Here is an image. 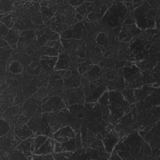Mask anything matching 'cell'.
I'll list each match as a JSON object with an SVG mask.
<instances>
[{
    "label": "cell",
    "instance_id": "obj_1",
    "mask_svg": "<svg viewBox=\"0 0 160 160\" xmlns=\"http://www.w3.org/2000/svg\"><path fill=\"white\" fill-rule=\"evenodd\" d=\"M121 140L131 154L132 159L138 154L143 138L139 136L138 131H131L125 137L121 139Z\"/></svg>",
    "mask_w": 160,
    "mask_h": 160
},
{
    "label": "cell",
    "instance_id": "obj_2",
    "mask_svg": "<svg viewBox=\"0 0 160 160\" xmlns=\"http://www.w3.org/2000/svg\"><path fill=\"white\" fill-rule=\"evenodd\" d=\"M151 8V6L148 2L144 1L141 6L137 8L133 11L135 24L142 31L146 30V22L148 19V12Z\"/></svg>",
    "mask_w": 160,
    "mask_h": 160
},
{
    "label": "cell",
    "instance_id": "obj_3",
    "mask_svg": "<svg viewBox=\"0 0 160 160\" xmlns=\"http://www.w3.org/2000/svg\"><path fill=\"white\" fill-rule=\"evenodd\" d=\"M88 31L84 28L82 21L78 22L69 26L66 31L60 34L61 39H80L84 36H87Z\"/></svg>",
    "mask_w": 160,
    "mask_h": 160
},
{
    "label": "cell",
    "instance_id": "obj_4",
    "mask_svg": "<svg viewBox=\"0 0 160 160\" xmlns=\"http://www.w3.org/2000/svg\"><path fill=\"white\" fill-rule=\"evenodd\" d=\"M64 108H66L64 101L58 95L51 97L47 102L41 105L42 112H59Z\"/></svg>",
    "mask_w": 160,
    "mask_h": 160
},
{
    "label": "cell",
    "instance_id": "obj_5",
    "mask_svg": "<svg viewBox=\"0 0 160 160\" xmlns=\"http://www.w3.org/2000/svg\"><path fill=\"white\" fill-rule=\"evenodd\" d=\"M129 105L121 92L116 90L109 91V107L110 108L124 107Z\"/></svg>",
    "mask_w": 160,
    "mask_h": 160
},
{
    "label": "cell",
    "instance_id": "obj_6",
    "mask_svg": "<svg viewBox=\"0 0 160 160\" xmlns=\"http://www.w3.org/2000/svg\"><path fill=\"white\" fill-rule=\"evenodd\" d=\"M119 140L120 138L116 130L114 129L111 130L102 139L105 151L109 153H111Z\"/></svg>",
    "mask_w": 160,
    "mask_h": 160
},
{
    "label": "cell",
    "instance_id": "obj_7",
    "mask_svg": "<svg viewBox=\"0 0 160 160\" xmlns=\"http://www.w3.org/2000/svg\"><path fill=\"white\" fill-rule=\"evenodd\" d=\"M14 132L21 139L24 140L29 138L34 132L29 128L27 124H16L14 126Z\"/></svg>",
    "mask_w": 160,
    "mask_h": 160
},
{
    "label": "cell",
    "instance_id": "obj_8",
    "mask_svg": "<svg viewBox=\"0 0 160 160\" xmlns=\"http://www.w3.org/2000/svg\"><path fill=\"white\" fill-rule=\"evenodd\" d=\"M142 86V81L141 75V71L132 75L128 79L125 80L124 88L139 89Z\"/></svg>",
    "mask_w": 160,
    "mask_h": 160
},
{
    "label": "cell",
    "instance_id": "obj_9",
    "mask_svg": "<svg viewBox=\"0 0 160 160\" xmlns=\"http://www.w3.org/2000/svg\"><path fill=\"white\" fill-rule=\"evenodd\" d=\"M55 140L53 138H48L46 141L34 153L38 155H45L52 154L54 152Z\"/></svg>",
    "mask_w": 160,
    "mask_h": 160
},
{
    "label": "cell",
    "instance_id": "obj_10",
    "mask_svg": "<svg viewBox=\"0 0 160 160\" xmlns=\"http://www.w3.org/2000/svg\"><path fill=\"white\" fill-rule=\"evenodd\" d=\"M76 132L74 129L71 127L70 125H67L61 128H59L58 131H56L54 133H53L49 138H54L56 137H61V138H75Z\"/></svg>",
    "mask_w": 160,
    "mask_h": 160
},
{
    "label": "cell",
    "instance_id": "obj_11",
    "mask_svg": "<svg viewBox=\"0 0 160 160\" xmlns=\"http://www.w3.org/2000/svg\"><path fill=\"white\" fill-rule=\"evenodd\" d=\"M34 138H28L26 139L23 140L20 144H19L15 149H17L21 151H22L24 156L27 158L30 156H32L33 153L31 152L30 148L33 143Z\"/></svg>",
    "mask_w": 160,
    "mask_h": 160
},
{
    "label": "cell",
    "instance_id": "obj_12",
    "mask_svg": "<svg viewBox=\"0 0 160 160\" xmlns=\"http://www.w3.org/2000/svg\"><path fill=\"white\" fill-rule=\"evenodd\" d=\"M121 31L124 32L126 34L127 37L131 38H132L134 36H139L142 32V31L137 27L136 24L131 25L123 24L121 26Z\"/></svg>",
    "mask_w": 160,
    "mask_h": 160
},
{
    "label": "cell",
    "instance_id": "obj_13",
    "mask_svg": "<svg viewBox=\"0 0 160 160\" xmlns=\"http://www.w3.org/2000/svg\"><path fill=\"white\" fill-rule=\"evenodd\" d=\"M110 116L114 119L116 121L118 122V120L124 115L126 114L127 113L131 111V109L129 106H124V107H120V108H110Z\"/></svg>",
    "mask_w": 160,
    "mask_h": 160
},
{
    "label": "cell",
    "instance_id": "obj_14",
    "mask_svg": "<svg viewBox=\"0 0 160 160\" xmlns=\"http://www.w3.org/2000/svg\"><path fill=\"white\" fill-rule=\"evenodd\" d=\"M21 31L14 27L12 29H10L8 35L4 39L8 41L10 46L12 44H16L21 37Z\"/></svg>",
    "mask_w": 160,
    "mask_h": 160
},
{
    "label": "cell",
    "instance_id": "obj_15",
    "mask_svg": "<svg viewBox=\"0 0 160 160\" xmlns=\"http://www.w3.org/2000/svg\"><path fill=\"white\" fill-rule=\"evenodd\" d=\"M58 59V56L53 57L51 59H46V60H42L40 59V64H41V66L47 74H51L53 72V70H54V67L56 62Z\"/></svg>",
    "mask_w": 160,
    "mask_h": 160
},
{
    "label": "cell",
    "instance_id": "obj_16",
    "mask_svg": "<svg viewBox=\"0 0 160 160\" xmlns=\"http://www.w3.org/2000/svg\"><path fill=\"white\" fill-rule=\"evenodd\" d=\"M71 64H72V62H71V58L62 59V58H58L55 64L54 71L68 70L70 68Z\"/></svg>",
    "mask_w": 160,
    "mask_h": 160
},
{
    "label": "cell",
    "instance_id": "obj_17",
    "mask_svg": "<svg viewBox=\"0 0 160 160\" xmlns=\"http://www.w3.org/2000/svg\"><path fill=\"white\" fill-rule=\"evenodd\" d=\"M14 1H0V13L1 14L11 12L13 10Z\"/></svg>",
    "mask_w": 160,
    "mask_h": 160
},
{
    "label": "cell",
    "instance_id": "obj_18",
    "mask_svg": "<svg viewBox=\"0 0 160 160\" xmlns=\"http://www.w3.org/2000/svg\"><path fill=\"white\" fill-rule=\"evenodd\" d=\"M121 93L125 99L128 102L129 105L131 104H134L136 102L133 89L124 88L121 91Z\"/></svg>",
    "mask_w": 160,
    "mask_h": 160
},
{
    "label": "cell",
    "instance_id": "obj_19",
    "mask_svg": "<svg viewBox=\"0 0 160 160\" xmlns=\"http://www.w3.org/2000/svg\"><path fill=\"white\" fill-rule=\"evenodd\" d=\"M62 151H70L73 152L76 150V145L75 138H70L68 141L61 143Z\"/></svg>",
    "mask_w": 160,
    "mask_h": 160
},
{
    "label": "cell",
    "instance_id": "obj_20",
    "mask_svg": "<svg viewBox=\"0 0 160 160\" xmlns=\"http://www.w3.org/2000/svg\"><path fill=\"white\" fill-rule=\"evenodd\" d=\"M40 53L41 55L48 56L50 57H56L59 55V52L57 49L46 46H44L41 48Z\"/></svg>",
    "mask_w": 160,
    "mask_h": 160
},
{
    "label": "cell",
    "instance_id": "obj_21",
    "mask_svg": "<svg viewBox=\"0 0 160 160\" xmlns=\"http://www.w3.org/2000/svg\"><path fill=\"white\" fill-rule=\"evenodd\" d=\"M109 40V38L108 37V34L103 32H99L96 38V41L98 43V44L100 46H102L104 48L106 46H108Z\"/></svg>",
    "mask_w": 160,
    "mask_h": 160
},
{
    "label": "cell",
    "instance_id": "obj_22",
    "mask_svg": "<svg viewBox=\"0 0 160 160\" xmlns=\"http://www.w3.org/2000/svg\"><path fill=\"white\" fill-rule=\"evenodd\" d=\"M0 134L1 136L6 135L11 130V127L9 122L6 119H1L0 121Z\"/></svg>",
    "mask_w": 160,
    "mask_h": 160
},
{
    "label": "cell",
    "instance_id": "obj_23",
    "mask_svg": "<svg viewBox=\"0 0 160 160\" xmlns=\"http://www.w3.org/2000/svg\"><path fill=\"white\" fill-rule=\"evenodd\" d=\"M48 138L49 137L46 135L41 134V135H38L36 138L34 139L33 144L34 146V152L46 141Z\"/></svg>",
    "mask_w": 160,
    "mask_h": 160
},
{
    "label": "cell",
    "instance_id": "obj_24",
    "mask_svg": "<svg viewBox=\"0 0 160 160\" xmlns=\"http://www.w3.org/2000/svg\"><path fill=\"white\" fill-rule=\"evenodd\" d=\"M94 2V1H85L82 5L77 7L75 8V11L80 14L81 15H82L84 18H87L88 16V14H87V12H86V9H87V7H88L89 6H90L91 4H92V3Z\"/></svg>",
    "mask_w": 160,
    "mask_h": 160
},
{
    "label": "cell",
    "instance_id": "obj_25",
    "mask_svg": "<svg viewBox=\"0 0 160 160\" xmlns=\"http://www.w3.org/2000/svg\"><path fill=\"white\" fill-rule=\"evenodd\" d=\"M23 66L18 61H13L9 64V71L12 74H19L22 71Z\"/></svg>",
    "mask_w": 160,
    "mask_h": 160
},
{
    "label": "cell",
    "instance_id": "obj_26",
    "mask_svg": "<svg viewBox=\"0 0 160 160\" xmlns=\"http://www.w3.org/2000/svg\"><path fill=\"white\" fill-rule=\"evenodd\" d=\"M98 104L101 106H106L109 105V90H106L102 94V95L98 99Z\"/></svg>",
    "mask_w": 160,
    "mask_h": 160
},
{
    "label": "cell",
    "instance_id": "obj_27",
    "mask_svg": "<svg viewBox=\"0 0 160 160\" xmlns=\"http://www.w3.org/2000/svg\"><path fill=\"white\" fill-rule=\"evenodd\" d=\"M89 147L92 148L99 151H106L103 142L101 139H95L92 143H91L89 145Z\"/></svg>",
    "mask_w": 160,
    "mask_h": 160
},
{
    "label": "cell",
    "instance_id": "obj_28",
    "mask_svg": "<svg viewBox=\"0 0 160 160\" xmlns=\"http://www.w3.org/2000/svg\"><path fill=\"white\" fill-rule=\"evenodd\" d=\"M11 158L10 159H26V157L24 156V153L17 149H14L13 150V151L11 153Z\"/></svg>",
    "mask_w": 160,
    "mask_h": 160
},
{
    "label": "cell",
    "instance_id": "obj_29",
    "mask_svg": "<svg viewBox=\"0 0 160 160\" xmlns=\"http://www.w3.org/2000/svg\"><path fill=\"white\" fill-rule=\"evenodd\" d=\"M14 21L12 20V12H10L8 15L4 16L3 18L1 19V22L3 23L6 27L9 28V25L13 22Z\"/></svg>",
    "mask_w": 160,
    "mask_h": 160
},
{
    "label": "cell",
    "instance_id": "obj_30",
    "mask_svg": "<svg viewBox=\"0 0 160 160\" xmlns=\"http://www.w3.org/2000/svg\"><path fill=\"white\" fill-rule=\"evenodd\" d=\"M9 29L6 27L3 23L1 22L0 23V36H1V39H4L6 36L8 35L9 31Z\"/></svg>",
    "mask_w": 160,
    "mask_h": 160
},
{
    "label": "cell",
    "instance_id": "obj_31",
    "mask_svg": "<svg viewBox=\"0 0 160 160\" xmlns=\"http://www.w3.org/2000/svg\"><path fill=\"white\" fill-rule=\"evenodd\" d=\"M61 44V39H60V40H57V41H49L44 46L54 48L58 51Z\"/></svg>",
    "mask_w": 160,
    "mask_h": 160
},
{
    "label": "cell",
    "instance_id": "obj_32",
    "mask_svg": "<svg viewBox=\"0 0 160 160\" xmlns=\"http://www.w3.org/2000/svg\"><path fill=\"white\" fill-rule=\"evenodd\" d=\"M13 49H7L1 52V61H6L11 56Z\"/></svg>",
    "mask_w": 160,
    "mask_h": 160
},
{
    "label": "cell",
    "instance_id": "obj_33",
    "mask_svg": "<svg viewBox=\"0 0 160 160\" xmlns=\"http://www.w3.org/2000/svg\"><path fill=\"white\" fill-rule=\"evenodd\" d=\"M75 141H76V148H81L82 147V139H81V132L79 131L78 132L76 133L75 136Z\"/></svg>",
    "mask_w": 160,
    "mask_h": 160
},
{
    "label": "cell",
    "instance_id": "obj_34",
    "mask_svg": "<svg viewBox=\"0 0 160 160\" xmlns=\"http://www.w3.org/2000/svg\"><path fill=\"white\" fill-rule=\"evenodd\" d=\"M62 151V148L61 145V142L56 141L55 140V144L54 148V152L56 153H59Z\"/></svg>",
    "mask_w": 160,
    "mask_h": 160
},
{
    "label": "cell",
    "instance_id": "obj_35",
    "mask_svg": "<svg viewBox=\"0 0 160 160\" xmlns=\"http://www.w3.org/2000/svg\"><path fill=\"white\" fill-rule=\"evenodd\" d=\"M68 2L70 4H71L72 6L77 8V7L82 5L85 1H70Z\"/></svg>",
    "mask_w": 160,
    "mask_h": 160
},
{
    "label": "cell",
    "instance_id": "obj_36",
    "mask_svg": "<svg viewBox=\"0 0 160 160\" xmlns=\"http://www.w3.org/2000/svg\"><path fill=\"white\" fill-rule=\"evenodd\" d=\"M109 159H121V158H120V156L118 154V153L116 152V151H112L111 153V156L109 158Z\"/></svg>",
    "mask_w": 160,
    "mask_h": 160
},
{
    "label": "cell",
    "instance_id": "obj_37",
    "mask_svg": "<svg viewBox=\"0 0 160 160\" xmlns=\"http://www.w3.org/2000/svg\"><path fill=\"white\" fill-rule=\"evenodd\" d=\"M9 46H10V45L9 44L8 41H6L5 39H0V46H1V48H6V47Z\"/></svg>",
    "mask_w": 160,
    "mask_h": 160
},
{
    "label": "cell",
    "instance_id": "obj_38",
    "mask_svg": "<svg viewBox=\"0 0 160 160\" xmlns=\"http://www.w3.org/2000/svg\"><path fill=\"white\" fill-rule=\"evenodd\" d=\"M61 39V36L59 33L56 32L52 37L51 38L49 41H57V40H60Z\"/></svg>",
    "mask_w": 160,
    "mask_h": 160
},
{
    "label": "cell",
    "instance_id": "obj_39",
    "mask_svg": "<svg viewBox=\"0 0 160 160\" xmlns=\"http://www.w3.org/2000/svg\"><path fill=\"white\" fill-rule=\"evenodd\" d=\"M75 17L77 19V20L78 21V22H82L84 20V18L82 15H81L80 14L78 13L77 12H76V13L75 14Z\"/></svg>",
    "mask_w": 160,
    "mask_h": 160
},
{
    "label": "cell",
    "instance_id": "obj_40",
    "mask_svg": "<svg viewBox=\"0 0 160 160\" xmlns=\"http://www.w3.org/2000/svg\"><path fill=\"white\" fill-rule=\"evenodd\" d=\"M138 134H139V136H140L142 138H143L145 136V135L146 134V133H147V132L144 131V130H138Z\"/></svg>",
    "mask_w": 160,
    "mask_h": 160
},
{
    "label": "cell",
    "instance_id": "obj_41",
    "mask_svg": "<svg viewBox=\"0 0 160 160\" xmlns=\"http://www.w3.org/2000/svg\"><path fill=\"white\" fill-rule=\"evenodd\" d=\"M50 2L49 1H42L40 2V6L41 7H46L49 4Z\"/></svg>",
    "mask_w": 160,
    "mask_h": 160
},
{
    "label": "cell",
    "instance_id": "obj_42",
    "mask_svg": "<svg viewBox=\"0 0 160 160\" xmlns=\"http://www.w3.org/2000/svg\"><path fill=\"white\" fill-rule=\"evenodd\" d=\"M65 51H66V49H65L62 46V44H61V46H60V47H59V49H58L59 54H62V53H63V52H65Z\"/></svg>",
    "mask_w": 160,
    "mask_h": 160
},
{
    "label": "cell",
    "instance_id": "obj_43",
    "mask_svg": "<svg viewBox=\"0 0 160 160\" xmlns=\"http://www.w3.org/2000/svg\"><path fill=\"white\" fill-rule=\"evenodd\" d=\"M50 98V97L49 96H46L44 98H43L42 99V100H41V102H42V104H44V103H45L46 102H47L48 100H49V99Z\"/></svg>",
    "mask_w": 160,
    "mask_h": 160
},
{
    "label": "cell",
    "instance_id": "obj_44",
    "mask_svg": "<svg viewBox=\"0 0 160 160\" xmlns=\"http://www.w3.org/2000/svg\"><path fill=\"white\" fill-rule=\"evenodd\" d=\"M14 27L16 28L17 29H18L19 30H20L21 28V26L19 25V24L17 22H14Z\"/></svg>",
    "mask_w": 160,
    "mask_h": 160
},
{
    "label": "cell",
    "instance_id": "obj_45",
    "mask_svg": "<svg viewBox=\"0 0 160 160\" xmlns=\"http://www.w3.org/2000/svg\"><path fill=\"white\" fill-rule=\"evenodd\" d=\"M31 3L30 1H26L25 4L23 5V7L24 8H28V6H29V4Z\"/></svg>",
    "mask_w": 160,
    "mask_h": 160
},
{
    "label": "cell",
    "instance_id": "obj_46",
    "mask_svg": "<svg viewBox=\"0 0 160 160\" xmlns=\"http://www.w3.org/2000/svg\"><path fill=\"white\" fill-rule=\"evenodd\" d=\"M11 47L13 50H15L17 48V45L16 44H12V45H11Z\"/></svg>",
    "mask_w": 160,
    "mask_h": 160
}]
</instances>
